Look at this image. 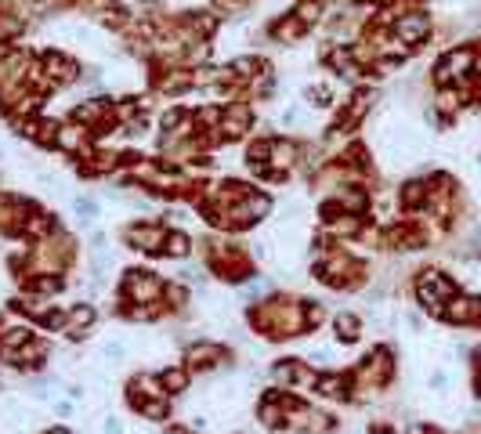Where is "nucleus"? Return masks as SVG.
I'll list each match as a JSON object with an SVG mask.
<instances>
[{"label":"nucleus","instance_id":"nucleus-7","mask_svg":"<svg viewBox=\"0 0 481 434\" xmlns=\"http://www.w3.org/2000/svg\"><path fill=\"white\" fill-rule=\"evenodd\" d=\"M163 388L167 391H185L188 388V369H167L163 373Z\"/></svg>","mask_w":481,"mask_h":434},{"label":"nucleus","instance_id":"nucleus-12","mask_svg":"<svg viewBox=\"0 0 481 434\" xmlns=\"http://www.w3.org/2000/svg\"><path fill=\"white\" fill-rule=\"evenodd\" d=\"M297 120H300L297 108H286V113H283V123H297Z\"/></svg>","mask_w":481,"mask_h":434},{"label":"nucleus","instance_id":"nucleus-8","mask_svg":"<svg viewBox=\"0 0 481 434\" xmlns=\"http://www.w3.org/2000/svg\"><path fill=\"white\" fill-rule=\"evenodd\" d=\"M318 388H323V395L337 398V395H344V388H348V380H344V376H323V380H318Z\"/></svg>","mask_w":481,"mask_h":434},{"label":"nucleus","instance_id":"nucleus-13","mask_svg":"<svg viewBox=\"0 0 481 434\" xmlns=\"http://www.w3.org/2000/svg\"><path fill=\"white\" fill-rule=\"evenodd\" d=\"M51 434H66V430H51Z\"/></svg>","mask_w":481,"mask_h":434},{"label":"nucleus","instance_id":"nucleus-5","mask_svg":"<svg viewBox=\"0 0 481 434\" xmlns=\"http://www.w3.org/2000/svg\"><path fill=\"white\" fill-rule=\"evenodd\" d=\"M91 322H94V308L80 304V308H73V311H69V318H66V326H62V330L76 337V330H83V326H91Z\"/></svg>","mask_w":481,"mask_h":434},{"label":"nucleus","instance_id":"nucleus-2","mask_svg":"<svg viewBox=\"0 0 481 434\" xmlns=\"http://www.w3.org/2000/svg\"><path fill=\"white\" fill-rule=\"evenodd\" d=\"M159 293H163V283H159L152 271H127L123 297H131L134 304H156Z\"/></svg>","mask_w":481,"mask_h":434},{"label":"nucleus","instance_id":"nucleus-4","mask_svg":"<svg viewBox=\"0 0 481 434\" xmlns=\"http://www.w3.org/2000/svg\"><path fill=\"white\" fill-rule=\"evenodd\" d=\"M218 362H225V348H218V344H199V348L188 351V365L192 369H210Z\"/></svg>","mask_w":481,"mask_h":434},{"label":"nucleus","instance_id":"nucleus-1","mask_svg":"<svg viewBox=\"0 0 481 434\" xmlns=\"http://www.w3.org/2000/svg\"><path fill=\"white\" fill-rule=\"evenodd\" d=\"M416 297H420V304H423L427 311H438V315H442V308L456 297V283L445 279L442 271H420Z\"/></svg>","mask_w":481,"mask_h":434},{"label":"nucleus","instance_id":"nucleus-3","mask_svg":"<svg viewBox=\"0 0 481 434\" xmlns=\"http://www.w3.org/2000/svg\"><path fill=\"white\" fill-rule=\"evenodd\" d=\"M127 239L134 243V250H148V253H159L167 243V228L163 225H145V228H131Z\"/></svg>","mask_w":481,"mask_h":434},{"label":"nucleus","instance_id":"nucleus-6","mask_svg":"<svg viewBox=\"0 0 481 434\" xmlns=\"http://www.w3.org/2000/svg\"><path fill=\"white\" fill-rule=\"evenodd\" d=\"M398 33H402L405 40H420V36L427 33V19H423V15H412V19H402V26H398Z\"/></svg>","mask_w":481,"mask_h":434},{"label":"nucleus","instance_id":"nucleus-10","mask_svg":"<svg viewBox=\"0 0 481 434\" xmlns=\"http://www.w3.org/2000/svg\"><path fill=\"white\" fill-rule=\"evenodd\" d=\"M337 330H340V340H355L358 337V318L355 315H340L337 318Z\"/></svg>","mask_w":481,"mask_h":434},{"label":"nucleus","instance_id":"nucleus-11","mask_svg":"<svg viewBox=\"0 0 481 434\" xmlns=\"http://www.w3.org/2000/svg\"><path fill=\"white\" fill-rule=\"evenodd\" d=\"M470 326H481V301H470Z\"/></svg>","mask_w":481,"mask_h":434},{"label":"nucleus","instance_id":"nucleus-9","mask_svg":"<svg viewBox=\"0 0 481 434\" xmlns=\"http://www.w3.org/2000/svg\"><path fill=\"white\" fill-rule=\"evenodd\" d=\"M188 250H192V246H188L185 236H171V239L163 243V253H167V257H188Z\"/></svg>","mask_w":481,"mask_h":434}]
</instances>
